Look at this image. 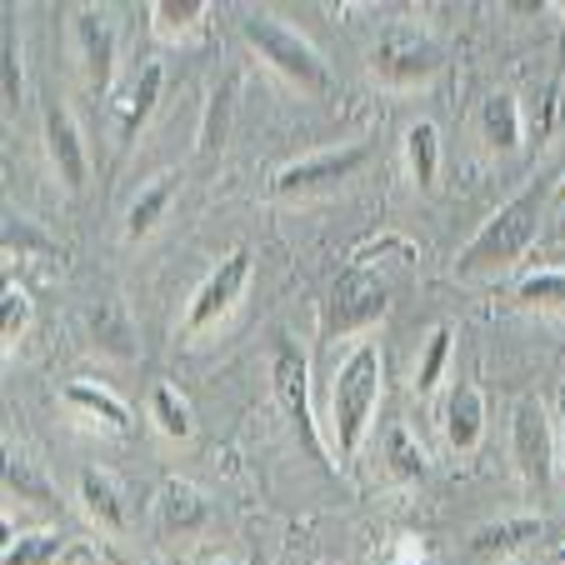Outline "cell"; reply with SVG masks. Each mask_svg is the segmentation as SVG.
Masks as SVG:
<instances>
[{
  "label": "cell",
  "instance_id": "obj_1",
  "mask_svg": "<svg viewBox=\"0 0 565 565\" xmlns=\"http://www.w3.org/2000/svg\"><path fill=\"white\" fill-rule=\"evenodd\" d=\"M381 345L361 341L351 355L341 361L335 381H326V411H320V426L335 436V450L345 460L365 446L375 426V411H381Z\"/></svg>",
  "mask_w": 565,
  "mask_h": 565
},
{
  "label": "cell",
  "instance_id": "obj_2",
  "mask_svg": "<svg viewBox=\"0 0 565 565\" xmlns=\"http://www.w3.org/2000/svg\"><path fill=\"white\" fill-rule=\"evenodd\" d=\"M545 195H551L545 181H531L521 195H511L491 221L470 235V246L456 256V276H501V270H511L541 235Z\"/></svg>",
  "mask_w": 565,
  "mask_h": 565
},
{
  "label": "cell",
  "instance_id": "obj_3",
  "mask_svg": "<svg viewBox=\"0 0 565 565\" xmlns=\"http://www.w3.org/2000/svg\"><path fill=\"white\" fill-rule=\"evenodd\" d=\"M241 31H246L250 51H256L280 81H290L296 90H310V96H316V90L331 86V65L320 61V51L296 31V25L276 21V15H246Z\"/></svg>",
  "mask_w": 565,
  "mask_h": 565
},
{
  "label": "cell",
  "instance_id": "obj_4",
  "mask_svg": "<svg viewBox=\"0 0 565 565\" xmlns=\"http://www.w3.org/2000/svg\"><path fill=\"white\" fill-rule=\"evenodd\" d=\"M270 385H276V401L280 411H286L290 430H296V440L310 450L316 460H326V436H320V416H316V401H310V361H306V345L290 341L286 331L270 341Z\"/></svg>",
  "mask_w": 565,
  "mask_h": 565
},
{
  "label": "cell",
  "instance_id": "obj_5",
  "mask_svg": "<svg viewBox=\"0 0 565 565\" xmlns=\"http://www.w3.org/2000/svg\"><path fill=\"white\" fill-rule=\"evenodd\" d=\"M511 460L521 470V480L535 495H551L555 480H561V450H555V416L525 395L511 416Z\"/></svg>",
  "mask_w": 565,
  "mask_h": 565
},
{
  "label": "cell",
  "instance_id": "obj_6",
  "mask_svg": "<svg viewBox=\"0 0 565 565\" xmlns=\"http://www.w3.org/2000/svg\"><path fill=\"white\" fill-rule=\"evenodd\" d=\"M375 81L391 90H416L426 86L430 75L446 65V51H440L436 35H426L420 25H385L381 41H375Z\"/></svg>",
  "mask_w": 565,
  "mask_h": 565
},
{
  "label": "cell",
  "instance_id": "obj_7",
  "mask_svg": "<svg viewBox=\"0 0 565 565\" xmlns=\"http://www.w3.org/2000/svg\"><path fill=\"white\" fill-rule=\"evenodd\" d=\"M371 160V140H351V146H335V150H316L306 160H290L270 175V195L280 201H316V195H331L361 171Z\"/></svg>",
  "mask_w": 565,
  "mask_h": 565
},
{
  "label": "cell",
  "instance_id": "obj_8",
  "mask_svg": "<svg viewBox=\"0 0 565 565\" xmlns=\"http://www.w3.org/2000/svg\"><path fill=\"white\" fill-rule=\"evenodd\" d=\"M385 310H391V286H385V276L371 260H355L331 286V300H326V335L371 331Z\"/></svg>",
  "mask_w": 565,
  "mask_h": 565
},
{
  "label": "cell",
  "instance_id": "obj_9",
  "mask_svg": "<svg viewBox=\"0 0 565 565\" xmlns=\"http://www.w3.org/2000/svg\"><path fill=\"white\" fill-rule=\"evenodd\" d=\"M250 276H256V256H250V250H231V256L195 286L191 306H185V331L191 335L215 331V326L241 306V296L250 290Z\"/></svg>",
  "mask_w": 565,
  "mask_h": 565
},
{
  "label": "cell",
  "instance_id": "obj_10",
  "mask_svg": "<svg viewBox=\"0 0 565 565\" xmlns=\"http://www.w3.org/2000/svg\"><path fill=\"white\" fill-rule=\"evenodd\" d=\"M45 156H51V171L61 175L65 191H86L90 181V156H86V136H81V120L71 116L65 100H45Z\"/></svg>",
  "mask_w": 565,
  "mask_h": 565
},
{
  "label": "cell",
  "instance_id": "obj_11",
  "mask_svg": "<svg viewBox=\"0 0 565 565\" xmlns=\"http://www.w3.org/2000/svg\"><path fill=\"white\" fill-rule=\"evenodd\" d=\"M75 45H81V71H86V86L96 100L110 96V81H116V25L106 11L96 6H81L75 11Z\"/></svg>",
  "mask_w": 565,
  "mask_h": 565
},
{
  "label": "cell",
  "instance_id": "obj_12",
  "mask_svg": "<svg viewBox=\"0 0 565 565\" xmlns=\"http://www.w3.org/2000/svg\"><path fill=\"white\" fill-rule=\"evenodd\" d=\"M480 436H486V395H480V385L456 381L440 401V440L456 456H470L480 446Z\"/></svg>",
  "mask_w": 565,
  "mask_h": 565
},
{
  "label": "cell",
  "instance_id": "obj_13",
  "mask_svg": "<svg viewBox=\"0 0 565 565\" xmlns=\"http://www.w3.org/2000/svg\"><path fill=\"white\" fill-rule=\"evenodd\" d=\"M535 535H541V515L491 521V525H480V531H470L466 561L470 565H501V561H511V555H521L525 545H535Z\"/></svg>",
  "mask_w": 565,
  "mask_h": 565
},
{
  "label": "cell",
  "instance_id": "obj_14",
  "mask_svg": "<svg viewBox=\"0 0 565 565\" xmlns=\"http://www.w3.org/2000/svg\"><path fill=\"white\" fill-rule=\"evenodd\" d=\"M61 401H65V411H75L81 420H90V426H100V430H130V406L120 401L116 391H106L100 381H71L61 391Z\"/></svg>",
  "mask_w": 565,
  "mask_h": 565
},
{
  "label": "cell",
  "instance_id": "obj_15",
  "mask_svg": "<svg viewBox=\"0 0 565 565\" xmlns=\"http://www.w3.org/2000/svg\"><path fill=\"white\" fill-rule=\"evenodd\" d=\"M480 130H486V146L495 156H515L525 146V110L515 100V90H491L486 106H480Z\"/></svg>",
  "mask_w": 565,
  "mask_h": 565
},
{
  "label": "cell",
  "instance_id": "obj_16",
  "mask_svg": "<svg viewBox=\"0 0 565 565\" xmlns=\"http://www.w3.org/2000/svg\"><path fill=\"white\" fill-rule=\"evenodd\" d=\"M81 511L90 515V525H100L106 535H120L126 531V495H120L116 476L106 470H81Z\"/></svg>",
  "mask_w": 565,
  "mask_h": 565
},
{
  "label": "cell",
  "instance_id": "obj_17",
  "mask_svg": "<svg viewBox=\"0 0 565 565\" xmlns=\"http://www.w3.org/2000/svg\"><path fill=\"white\" fill-rule=\"evenodd\" d=\"M86 331H90V345H100V351L116 355V361L136 355V326H130L120 300H96V306L86 310Z\"/></svg>",
  "mask_w": 565,
  "mask_h": 565
},
{
  "label": "cell",
  "instance_id": "obj_18",
  "mask_svg": "<svg viewBox=\"0 0 565 565\" xmlns=\"http://www.w3.org/2000/svg\"><path fill=\"white\" fill-rule=\"evenodd\" d=\"M211 521V501L195 491L191 480H166L160 486V525L171 535H195Z\"/></svg>",
  "mask_w": 565,
  "mask_h": 565
},
{
  "label": "cell",
  "instance_id": "obj_19",
  "mask_svg": "<svg viewBox=\"0 0 565 565\" xmlns=\"http://www.w3.org/2000/svg\"><path fill=\"white\" fill-rule=\"evenodd\" d=\"M205 21H211V6H205V0H156V6H150V25H156L160 41H171V45L195 41V35L205 31Z\"/></svg>",
  "mask_w": 565,
  "mask_h": 565
},
{
  "label": "cell",
  "instance_id": "obj_20",
  "mask_svg": "<svg viewBox=\"0 0 565 565\" xmlns=\"http://www.w3.org/2000/svg\"><path fill=\"white\" fill-rule=\"evenodd\" d=\"M160 86H166V65L146 61L140 75H136V86H130L126 110H120V146H136V136L146 130L150 110H156V100H160Z\"/></svg>",
  "mask_w": 565,
  "mask_h": 565
},
{
  "label": "cell",
  "instance_id": "obj_21",
  "mask_svg": "<svg viewBox=\"0 0 565 565\" xmlns=\"http://www.w3.org/2000/svg\"><path fill=\"white\" fill-rule=\"evenodd\" d=\"M175 191H181V175H160V181H150L146 191L130 201V211H126V241H146V235L166 221Z\"/></svg>",
  "mask_w": 565,
  "mask_h": 565
},
{
  "label": "cell",
  "instance_id": "obj_22",
  "mask_svg": "<svg viewBox=\"0 0 565 565\" xmlns=\"http://www.w3.org/2000/svg\"><path fill=\"white\" fill-rule=\"evenodd\" d=\"M146 411H150V426L160 430L166 440H191L195 416H191V401L175 391L171 381H156L146 395Z\"/></svg>",
  "mask_w": 565,
  "mask_h": 565
},
{
  "label": "cell",
  "instance_id": "obj_23",
  "mask_svg": "<svg viewBox=\"0 0 565 565\" xmlns=\"http://www.w3.org/2000/svg\"><path fill=\"white\" fill-rule=\"evenodd\" d=\"M0 96H6V106H21L25 96V51H21V15L6 6V15H0Z\"/></svg>",
  "mask_w": 565,
  "mask_h": 565
},
{
  "label": "cell",
  "instance_id": "obj_24",
  "mask_svg": "<svg viewBox=\"0 0 565 565\" xmlns=\"http://www.w3.org/2000/svg\"><path fill=\"white\" fill-rule=\"evenodd\" d=\"M450 355H456V326H436L420 345V361H416V395L430 401V395L446 385L450 375Z\"/></svg>",
  "mask_w": 565,
  "mask_h": 565
},
{
  "label": "cell",
  "instance_id": "obj_25",
  "mask_svg": "<svg viewBox=\"0 0 565 565\" xmlns=\"http://www.w3.org/2000/svg\"><path fill=\"white\" fill-rule=\"evenodd\" d=\"M381 456H385V470H391L401 486H420V480L430 476V460L426 450H420V440L411 436L406 426H391L381 440Z\"/></svg>",
  "mask_w": 565,
  "mask_h": 565
},
{
  "label": "cell",
  "instance_id": "obj_26",
  "mask_svg": "<svg viewBox=\"0 0 565 565\" xmlns=\"http://www.w3.org/2000/svg\"><path fill=\"white\" fill-rule=\"evenodd\" d=\"M406 175L416 181V191H436L440 175V130L430 120H416L406 130Z\"/></svg>",
  "mask_w": 565,
  "mask_h": 565
},
{
  "label": "cell",
  "instance_id": "obj_27",
  "mask_svg": "<svg viewBox=\"0 0 565 565\" xmlns=\"http://www.w3.org/2000/svg\"><path fill=\"white\" fill-rule=\"evenodd\" d=\"M231 116H235V75H225V81H215L211 100H205V120H201V160H215L225 146V136H231Z\"/></svg>",
  "mask_w": 565,
  "mask_h": 565
},
{
  "label": "cell",
  "instance_id": "obj_28",
  "mask_svg": "<svg viewBox=\"0 0 565 565\" xmlns=\"http://www.w3.org/2000/svg\"><path fill=\"white\" fill-rule=\"evenodd\" d=\"M515 306L525 310H561L565 316V266H551V270H531L525 280H515Z\"/></svg>",
  "mask_w": 565,
  "mask_h": 565
},
{
  "label": "cell",
  "instance_id": "obj_29",
  "mask_svg": "<svg viewBox=\"0 0 565 565\" xmlns=\"http://www.w3.org/2000/svg\"><path fill=\"white\" fill-rule=\"evenodd\" d=\"M65 541L55 531H21L6 535V565H61Z\"/></svg>",
  "mask_w": 565,
  "mask_h": 565
},
{
  "label": "cell",
  "instance_id": "obj_30",
  "mask_svg": "<svg viewBox=\"0 0 565 565\" xmlns=\"http://www.w3.org/2000/svg\"><path fill=\"white\" fill-rule=\"evenodd\" d=\"M31 290L15 286V280H6V290H0V341H6V351H15V345L25 341V331H31Z\"/></svg>",
  "mask_w": 565,
  "mask_h": 565
},
{
  "label": "cell",
  "instance_id": "obj_31",
  "mask_svg": "<svg viewBox=\"0 0 565 565\" xmlns=\"http://www.w3.org/2000/svg\"><path fill=\"white\" fill-rule=\"evenodd\" d=\"M6 491L31 501V505H55V486L25 456H6Z\"/></svg>",
  "mask_w": 565,
  "mask_h": 565
},
{
  "label": "cell",
  "instance_id": "obj_32",
  "mask_svg": "<svg viewBox=\"0 0 565 565\" xmlns=\"http://www.w3.org/2000/svg\"><path fill=\"white\" fill-rule=\"evenodd\" d=\"M6 250H15V256H35V250H55V246L45 241V235H35L21 215H11V221H6Z\"/></svg>",
  "mask_w": 565,
  "mask_h": 565
},
{
  "label": "cell",
  "instance_id": "obj_33",
  "mask_svg": "<svg viewBox=\"0 0 565 565\" xmlns=\"http://www.w3.org/2000/svg\"><path fill=\"white\" fill-rule=\"evenodd\" d=\"M395 561L426 565V541H420V535H401V545H395Z\"/></svg>",
  "mask_w": 565,
  "mask_h": 565
},
{
  "label": "cell",
  "instance_id": "obj_34",
  "mask_svg": "<svg viewBox=\"0 0 565 565\" xmlns=\"http://www.w3.org/2000/svg\"><path fill=\"white\" fill-rule=\"evenodd\" d=\"M555 450H561V480H565V385L555 395Z\"/></svg>",
  "mask_w": 565,
  "mask_h": 565
},
{
  "label": "cell",
  "instance_id": "obj_35",
  "mask_svg": "<svg viewBox=\"0 0 565 565\" xmlns=\"http://www.w3.org/2000/svg\"><path fill=\"white\" fill-rule=\"evenodd\" d=\"M106 565H136L130 555H120V551H106Z\"/></svg>",
  "mask_w": 565,
  "mask_h": 565
},
{
  "label": "cell",
  "instance_id": "obj_36",
  "mask_svg": "<svg viewBox=\"0 0 565 565\" xmlns=\"http://www.w3.org/2000/svg\"><path fill=\"white\" fill-rule=\"evenodd\" d=\"M555 201H561V211H565V181H561V185H555Z\"/></svg>",
  "mask_w": 565,
  "mask_h": 565
},
{
  "label": "cell",
  "instance_id": "obj_37",
  "mask_svg": "<svg viewBox=\"0 0 565 565\" xmlns=\"http://www.w3.org/2000/svg\"><path fill=\"white\" fill-rule=\"evenodd\" d=\"M555 235H561V241H565V211H561V221H555Z\"/></svg>",
  "mask_w": 565,
  "mask_h": 565
},
{
  "label": "cell",
  "instance_id": "obj_38",
  "mask_svg": "<svg viewBox=\"0 0 565 565\" xmlns=\"http://www.w3.org/2000/svg\"><path fill=\"white\" fill-rule=\"evenodd\" d=\"M205 565H235V561H225V555H215V561H205Z\"/></svg>",
  "mask_w": 565,
  "mask_h": 565
},
{
  "label": "cell",
  "instance_id": "obj_39",
  "mask_svg": "<svg viewBox=\"0 0 565 565\" xmlns=\"http://www.w3.org/2000/svg\"><path fill=\"white\" fill-rule=\"evenodd\" d=\"M555 561H561V565H565V545H561V551H555Z\"/></svg>",
  "mask_w": 565,
  "mask_h": 565
},
{
  "label": "cell",
  "instance_id": "obj_40",
  "mask_svg": "<svg viewBox=\"0 0 565 565\" xmlns=\"http://www.w3.org/2000/svg\"><path fill=\"white\" fill-rule=\"evenodd\" d=\"M391 565H406V561H391Z\"/></svg>",
  "mask_w": 565,
  "mask_h": 565
},
{
  "label": "cell",
  "instance_id": "obj_41",
  "mask_svg": "<svg viewBox=\"0 0 565 565\" xmlns=\"http://www.w3.org/2000/svg\"><path fill=\"white\" fill-rule=\"evenodd\" d=\"M256 565H266V561H256Z\"/></svg>",
  "mask_w": 565,
  "mask_h": 565
}]
</instances>
